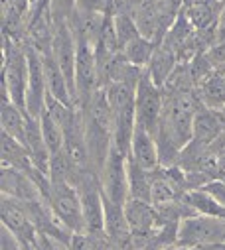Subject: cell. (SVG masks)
Wrapping results in <instances>:
<instances>
[{"label": "cell", "mask_w": 225, "mask_h": 250, "mask_svg": "<svg viewBox=\"0 0 225 250\" xmlns=\"http://www.w3.org/2000/svg\"><path fill=\"white\" fill-rule=\"evenodd\" d=\"M28 51L26 43L2 38V97L26 112Z\"/></svg>", "instance_id": "1"}, {"label": "cell", "mask_w": 225, "mask_h": 250, "mask_svg": "<svg viewBox=\"0 0 225 250\" xmlns=\"http://www.w3.org/2000/svg\"><path fill=\"white\" fill-rule=\"evenodd\" d=\"M107 89V97L112 110V144L125 154L131 150V140L136 128V87L125 83H112Z\"/></svg>", "instance_id": "2"}, {"label": "cell", "mask_w": 225, "mask_h": 250, "mask_svg": "<svg viewBox=\"0 0 225 250\" xmlns=\"http://www.w3.org/2000/svg\"><path fill=\"white\" fill-rule=\"evenodd\" d=\"M47 205L51 207L53 215L58 217L71 232L87 230L85 227V215L83 205L77 189L68 181H51V191Z\"/></svg>", "instance_id": "3"}, {"label": "cell", "mask_w": 225, "mask_h": 250, "mask_svg": "<svg viewBox=\"0 0 225 250\" xmlns=\"http://www.w3.org/2000/svg\"><path fill=\"white\" fill-rule=\"evenodd\" d=\"M164 114V91L158 87L144 69V75L136 87V126L144 128L156 138Z\"/></svg>", "instance_id": "4"}, {"label": "cell", "mask_w": 225, "mask_h": 250, "mask_svg": "<svg viewBox=\"0 0 225 250\" xmlns=\"http://www.w3.org/2000/svg\"><path fill=\"white\" fill-rule=\"evenodd\" d=\"M103 195L117 205H125L129 199V154L112 144L107 162L101 169Z\"/></svg>", "instance_id": "5"}, {"label": "cell", "mask_w": 225, "mask_h": 250, "mask_svg": "<svg viewBox=\"0 0 225 250\" xmlns=\"http://www.w3.org/2000/svg\"><path fill=\"white\" fill-rule=\"evenodd\" d=\"M0 217H2V227L10 230L22 246L36 248L38 242V230L30 219L28 207L24 201L14 199L10 195H2V205H0Z\"/></svg>", "instance_id": "6"}, {"label": "cell", "mask_w": 225, "mask_h": 250, "mask_svg": "<svg viewBox=\"0 0 225 250\" xmlns=\"http://www.w3.org/2000/svg\"><path fill=\"white\" fill-rule=\"evenodd\" d=\"M28 51V93H26V114L32 118H40L45 110L47 99V83L44 71V55L26 43Z\"/></svg>", "instance_id": "7"}, {"label": "cell", "mask_w": 225, "mask_h": 250, "mask_svg": "<svg viewBox=\"0 0 225 250\" xmlns=\"http://www.w3.org/2000/svg\"><path fill=\"white\" fill-rule=\"evenodd\" d=\"M103 205H105V234H107L109 242L129 250L133 232H131V227L127 221L125 205L112 203L105 195H103Z\"/></svg>", "instance_id": "8"}, {"label": "cell", "mask_w": 225, "mask_h": 250, "mask_svg": "<svg viewBox=\"0 0 225 250\" xmlns=\"http://www.w3.org/2000/svg\"><path fill=\"white\" fill-rule=\"evenodd\" d=\"M2 195H10L24 203L40 201V199L44 201L36 181L28 173L14 167H2Z\"/></svg>", "instance_id": "9"}, {"label": "cell", "mask_w": 225, "mask_h": 250, "mask_svg": "<svg viewBox=\"0 0 225 250\" xmlns=\"http://www.w3.org/2000/svg\"><path fill=\"white\" fill-rule=\"evenodd\" d=\"M129 158L135 160L140 167H144L148 171L160 167V152H158L156 138L150 132H146L144 128L136 126L135 134H133V140H131Z\"/></svg>", "instance_id": "10"}, {"label": "cell", "mask_w": 225, "mask_h": 250, "mask_svg": "<svg viewBox=\"0 0 225 250\" xmlns=\"http://www.w3.org/2000/svg\"><path fill=\"white\" fill-rule=\"evenodd\" d=\"M44 71H45V83H47V95H51L53 99H58L69 106H75L73 101V93L71 87L64 75V71L60 69L58 61L53 59L51 53L44 55Z\"/></svg>", "instance_id": "11"}, {"label": "cell", "mask_w": 225, "mask_h": 250, "mask_svg": "<svg viewBox=\"0 0 225 250\" xmlns=\"http://www.w3.org/2000/svg\"><path fill=\"white\" fill-rule=\"evenodd\" d=\"M178 65H180V61H178L176 53H174L170 47H168V45L160 43V45L156 47L152 59H150L148 67H146V73L150 75V79H152L158 87H164V85L168 83V79L174 75V71H176Z\"/></svg>", "instance_id": "12"}, {"label": "cell", "mask_w": 225, "mask_h": 250, "mask_svg": "<svg viewBox=\"0 0 225 250\" xmlns=\"http://www.w3.org/2000/svg\"><path fill=\"white\" fill-rule=\"evenodd\" d=\"M2 167H14L28 175L36 169L28 148L6 132H2Z\"/></svg>", "instance_id": "13"}, {"label": "cell", "mask_w": 225, "mask_h": 250, "mask_svg": "<svg viewBox=\"0 0 225 250\" xmlns=\"http://www.w3.org/2000/svg\"><path fill=\"white\" fill-rule=\"evenodd\" d=\"M182 201L186 205L192 207V211L196 215H203V217H215V219H225V205L213 197L207 189L200 187V189H190L184 193Z\"/></svg>", "instance_id": "14"}, {"label": "cell", "mask_w": 225, "mask_h": 250, "mask_svg": "<svg viewBox=\"0 0 225 250\" xmlns=\"http://www.w3.org/2000/svg\"><path fill=\"white\" fill-rule=\"evenodd\" d=\"M184 195L178 191V187L172 183L170 177H168L166 167L160 166V167L152 169V195H150L152 205L162 207V205H168V203H176Z\"/></svg>", "instance_id": "15"}, {"label": "cell", "mask_w": 225, "mask_h": 250, "mask_svg": "<svg viewBox=\"0 0 225 250\" xmlns=\"http://www.w3.org/2000/svg\"><path fill=\"white\" fill-rule=\"evenodd\" d=\"M0 124H2V132L24 142L28 114L20 106H16L10 99H4V97H2V108H0Z\"/></svg>", "instance_id": "16"}, {"label": "cell", "mask_w": 225, "mask_h": 250, "mask_svg": "<svg viewBox=\"0 0 225 250\" xmlns=\"http://www.w3.org/2000/svg\"><path fill=\"white\" fill-rule=\"evenodd\" d=\"M198 99L203 106L211 110H223L225 108V79L213 71L203 83L198 85Z\"/></svg>", "instance_id": "17"}, {"label": "cell", "mask_w": 225, "mask_h": 250, "mask_svg": "<svg viewBox=\"0 0 225 250\" xmlns=\"http://www.w3.org/2000/svg\"><path fill=\"white\" fill-rule=\"evenodd\" d=\"M150 195H152V171L140 167L135 160L129 158V197L150 201Z\"/></svg>", "instance_id": "18"}, {"label": "cell", "mask_w": 225, "mask_h": 250, "mask_svg": "<svg viewBox=\"0 0 225 250\" xmlns=\"http://www.w3.org/2000/svg\"><path fill=\"white\" fill-rule=\"evenodd\" d=\"M158 45L160 43H156V42H152V40H148L144 36H138V38H135L131 43H127L123 47V53L133 65H136L140 69H146Z\"/></svg>", "instance_id": "19"}, {"label": "cell", "mask_w": 225, "mask_h": 250, "mask_svg": "<svg viewBox=\"0 0 225 250\" xmlns=\"http://www.w3.org/2000/svg\"><path fill=\"white\" fill-rule=\"evenodd\" d=\"M40 124H42L44 140H45V144H47L51 156L58 154V152H62V150H64V128H62L60 124L55 122L45 110H44L42 116H40Z\"/></svg>", "instance_id": "20"}, {"label": "cell", "mask_w": 225, "mask_h": 250, "mask_svg": "<svg viewBox=\"0 0 225 250\" xmlns=\"http://www.w3.org/2000/svg\"><path fill=\"white\" fill-rule=\"evenodd\" d=\"M109 244V238L105 232H91V230H81L73 232L68 248L69 250H105Z\"/></svg>", "instance_id": "21"}, {"label": "cell", "mask_w": 225, "mask_h": 250, "mask_svg": "<svg viewBox=\"0 0 225 250\" xmlns=\"http://www.w3.org/2000/svg\"><path fill=\"white\" fill-rule=\"evenodd\" d=\"M53 24H69L77 14V0H49Z\"/></svg>", "instance_id": "22"}, {"label": "cell", "mask_w": 225, "mask_h": 250, "mask_svg": "<svg viewBox=\"0 0 225 250\" xmlns=\"http://www.w3.org/2000/svg\"><path fill=\"white\" fill-rule=\"evenodd\" d=\"M207 59L211 61V65L217 69L221 65H225V42H215L213 45H209L205 49Z\"/></svg>", "instance_id": "23"}, {"label": "cell", "mask_w": 225, "mask_h": 250, "mask_svg": "<svg viewBox=\"0 0 225 250\" xmlns=\"http://www.w3.org/2000/svg\"><path fill=\"white\" fill-rule=\"evenodd\" d=\"M105 250H125V248H121V246H117V244H112V242H109Z\"/></svg>", "instance_id": "24"}, {"label": "cell", "mask_w": 225, "mask_h": 250, "mask_svg": "<svg viewBox=\"0 0 225 250\" xmlns=\"http://www.w3.org/2000/svg\"><path fill=\"white\" fill-rule=\"evenodd\" d=\"M109 2H111V6H115V0H109Z\"/></svg>", "instance_id": "25"}, {"label": "cell", "mask_w": 225, "mask_h": 250, "mask_svg": "<svg viewBox=\"0 0 225 250\" xmlns=\"http://www.w3.org/2000/svg\"><path fill=\"white\" fill-rule=\"evenodd\" d=\"M125 2H131V0H125Z\"/></svg>", "instance_id": "26"}, {"label": "cell", "mask_w": 225, "mask_h": 250, "mask_svg": "<svg viewBox=\"0 0 225 250\" xmlns=\"http://www.w3.org/2000/svg\"><path fill=\"white\" fill-rule=\"evenodd\" d=\"M223 2H225V0H223Z\"/></svg>", "instance_id": "27"}, {"label": "cell", "mask_w": 225, "mask_h": 250, "mask_svg": "<svg viewBox=\"0 0 225 250\" xmlns=\"http://www.w3.org/2000/svg\"><path fill=\"white\" fill-rule=\"evenodd\" d=\"M223 181H225V179H223Z\"/></svg>", "instance_id": "28"}]
</instances>
